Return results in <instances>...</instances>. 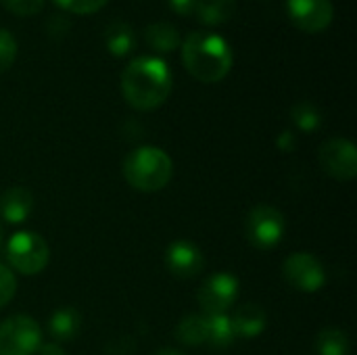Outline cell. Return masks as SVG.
Instances as JSON below:
<instances>
[{
    "instance_id": "1",
    "label": "cell",
    "mask_w": 357,
    "mask_h": 355,
    "mask_svg": "<svg viewBox=\"0 0 357 355\" xmlns=\"http://www.w3.org/2000/svg\"><path fill=\"white\" fill-rule=\"evenodd\" d=\"M172 71L157 56H138L121 73V94L130 107L153 111L161 107L172 92Z\"/></svg>"
},
{
    "instance_id": "2",
    "label": "cell",
    "mask_w": 357,
    "mask_h": 355,
    "mask_svg": "<svg viewBox=\"0 0 357 355\" xmlns=\"http://www.w3.org/2000/svg\"><path fill=\"white\" fill-rule=\"evenodd\" d=\"M182 63L195 80L215 84L230 73L232 50L220 33L199 29L184 38Z\"/></svg>"
},
{
    "instance_id": "3",
    "label": "cell",
    "mask_w": 357,
    "mask_h": 355,
    "mask_svg": "<svg viewBox=\"0 0 357 355\" xmlns=\"http://www.w3.org/2000/svg\"><path fill=\"white\" fill-rule=\"evenodd\" d=\"M123 178L140 192H157L165 188L174 176L169 155L157 146H138L123 159Z\"/></svg>"
},
{
    "instance_id": "4",
    "label": "cell",
    "mask_w": 357,
    "mask_h": 355,
    "mask_svg": "<svg viewBox=\"0 0 357 355\" xmlns=\"http://www.w3.org/2000/svg\"><path fill=\"white\" fill-rule=\"evenodd\" d=\"M48 245L36 232H15L6 243V259L10 268L25 276L40 274L48 266Z\"/></svg>"
},
{
    "instance_id": "5",
    "label": "cell",
    "mask_w": 357,
    "mask_h": 355,
    "mask_svg": "<svg viewBox=\"0 0 357 355\" xmlns=\"http://www.w3.org/2000/svg\"><path fill=\"white\" fill-rule=\"evenodd\" d=\"M287 232L284 216L272 205H257L249 211L245 222L247 241L261 251H270L280 245Z\"/></svg>"
},
{
    "instance_id": "6",
    "label": "cell",
    "mask_w": 357,
    "mask_h": 355,
    "mask_svg": "<svg viewBox=\"0 0 357 355\" xmlns=\"http://www.w3.org/2000/svg\"><path fill=\"white\" fill-rule=\"evenodd\" d=\"M42 345V331L31 316H10L0 322V355H33Z\"/></svg>"
},
{
    "instance_id": "7",
    "label": "cell",
    "mask_w": 357,
    "mask_h": 355,
    "mask_svg": "<svg viewBox=\"0 0 357 355\" xmlns=\"http://www.w3.org/2000/svg\"><path fill=\"white\" fill-rule=\"evenodd\" d=\"M282 276L295 291H301V293H316L326 282L324 266L320 264L318 257L305 251H297L284 259Z\"/></svg>"
},
{
    "instance_id": "8",
    "label": "cell",
    "mask_w": 357,
    "mask_h": 355,
    "mask_svg": "<svg viewBox=\"0 0 357 355\" xmlns=\"http://www.w3.org/2000/svg\"><path fill=\"white\" fill-rule=\"evenodd\" d=\"M318 161L335 180L349 182L357 176V149L347 138H331L318 151Z\"/></svg>"
},
{
    "instance_id": "9",
    "label": "cell",
    "mask_w": 357,
    "mask_h": 355,
    "mask_svg": "<svg viewBox=\"0 0 357 355\" xmlns=\"http://www.w3.org/2000/svg\"><path fill=\"white\" fill-rule=\"evenodd\" d=\"M236 297H238V280L228 272L209 276L197 293L199 308L203 310L205 316L226 314L234 305Z\"/></svg>"
},
{
    "instance_id": "10",
    "label": "cell",
    "mask_w": 357,
    "mask_h": 355,
    "mask_svg": "<svg viewBox=\"0 0 357 355\" xmlns=\"http://www.w3.org/2000/svg\"><path fill=\"white\" fill-rule=\"evenodd\" d=\"M291 21L307 33L324 31L335 15L331 0H287Z\"/></svg>"
},
{
    "instance_id": "11",
    "label": "cell",
    "mask_w": 357,
    "mask_h": 355,
    "mask_svg": "<svg viewBox=\"0 0 357 355\" xmlns=\"http://www.w3.org/2000/svg\"><path fill=\"white\" fill-rule=\"evenodd\" d=\"M165 266L172 276L188 280L203 272L205 257L203 251L190 241H174L165 251Z\"/></svg>"
},
{
    "instance_id": "12",
    "label": "cell",
    "mask_w": 357,
    "mask_h": 355,
    "mask_svg": "<svg viewBox=\"0 0 357 355\" xmlns=\"http://www.w3.org/2000/svg\"><path fill=\"white\" fill-rule=\"evenodd\" d=\"M33 209V197L23 186H13L0 195V218L8 224H23Z\"/></svg>"
},
{
    "instance_id": "13",
    "label": "cell",
    "mask_w": 357,
    "mask_h": 355,
    "mask_svg": "<svg viewBox=\"0 0 357 355\" xmlns=\"http://www.w3.org/2000/svg\"><path fill=\"white\" fill-rule=\"evenodd\" d=\"M232 320V328H234V337H241V339H255L259 337L266 326H268V316L266 312L255 305V303H245L241 305L234 316L230 318Z\"/></svg>"
},
{
    "instance_id": "14",
    "label": "cell",
    "mask_w": 357,
    "mask_h": 355,
    "mask_svg": "<svg viewBox=\"0 0 357 355\" xmlns=\"http://www.w3.org/2000/svg\"><path fill=\"white\" fill-rule=\"evenodd\" d=\"M48 328L54 341H71L77 337L82 328V316L77 310H71V308L59 310L50 316Z\"/></svg>"
},
{
    "instance_id": "15",
    "label": "cell",
    "mask_w": 357,
    "mask_h": 355,
    "mask_svg": "<svg viewBox=\"0 0 357 355\" xmlns=\"http://www.w3.org/2000/svg\"><path fill=\"white\" fill-rule=\"evenodd\" d=\"M236 10V0H197L195 15L201 23L220 25L226 23Z\"/></svg>"
},
{
    "instance_id": "16",
    "label": "cell",
    "mask_w": 357,
    "mask_h": 355,
    "mask_svg": "<svg viewBox=\"0 0 357 355\" xmlns=\"http://www.w3.org/2000/svg\"><path fill=\"white\" fill-rule=\"evenodd\" d=\"M144 40L157 52H172L182 44L178 29L169 23H151L144 29Z\"/></svg>"
},
{
    "instance_id": "17",
    "label": "cell",
    "mask_w": 357,
    "mask_h": 355,
    "mask_svg": "<svg viewBox=\"0 0 357 355\" xmlns=\"http://www.w3.org/2000/svg\"><path fill=\"white\" fill-rule=\"evenodd\" d=\"M205 316V314H203ZM207 322V343L215 349H226L234 343V328L232 320L228 314H215V316H205Z\"/></svg>"
},
{
    "instance_id": "18",
    "label": "cell",
    "mask_w": 357,
    "mask_h": 355,
    "mask_svg": "<svg viewBox=\"0 0 357 355\" xmlns=\"http://www.w3.org/2000/svg\"><path fill=\"white\" fill-rule=\"evenodd\" d=\"M176 339L184 345H203L207 343V322L205 316H184L176 326Z\"/></svg>"
},
{
    "instance_id": "19",
    "label": "cell",
    "mask_w": 357,
    "mask_h": 355,
    "mask_svg": "<svg viewBox=\"0 0 357 355\" xmlns=\"http://www.w3.org/2000/svg\"><path fill=\"white\" fill-rule=\"evenodd\" d=\"M349 337L339 328H326L316 339V352L320 355H349Z\"/></svg>"
},
{
    "instance_id": "20",
    "label": "cell",
    "mask_w": 357,
    "mask_h": 355,
    "mask_svg": "<svg viewBox=\"0 0 357 355\" xmlns=\"http://www.w3.org/2000/svg\"><path fill=\"white\" fill-rule=\"evenodd\" d=\"M107 48L115 56H126L134 48V31L128 23H115L107 31Z\"/></svg>"
},
{
    "instance_id": "21",
    "label": "cell",
    "mask_w": 357,
    "mask_h": 355,
    "mask_svg": "<svg viewBox=\"0 0 357 355\" xmlns=\"http://www.w3.org/2000/svg\"><path fill=\"white\" fill-rule=\"evenodd\" d=\"M291 117H293V123L303 132H314L322 123V115L312 103H297L291 109Z\"/></svg>"
},
{
    "instance_id": "22",
    "label": "cell",
    "mask_w": 357,
    "mask_h": 355,
    "mask_svg": "<svg viewBox=\"0 0 357 355\" xmlns=\"http://www.w3.org/2000/svg\"><path fill=\"white\" fill-rule=\"evenodd\" d=\"M17 59V40L10 31L0 29V73L10 69Z\"/></svg>"
},
{
    "instance_id": "23",
    "label": "cell",
    "mask_w": 357,
    "mask_h": 355,
    "mask_svg": "<svg viewBox=\"0 0 357 355\" xmlns=\"http://www.w3.org/2000/svg\"><path fill=\"white\" fill-rule=\"evenodd\" d=\"M61 8L75 13V15H90L100 10L109 0H54Z\"/></svg>"
},
{
    "instance_id": "24",
    "label": "cell",
    "mask_w": 357,
    "mask_h": 355,
    "mask_svg": "<svg viewBox=\"0 0 357 355\" xmlns=\"http://www.w3.org/2000/svg\"><path fill=\"white\" fill-rule=\"evenodd\" d=\"M0 4L10 10L13 15H19V17H29V15H36L42 10L44 6V0H0Z\"/></svg>"
},
{
    "instance_id": "25",
    "label": "cell",
    "mask_w": 357,
    "mask_h": 355,
    "mask_svg": "<svg viewBox=\"0 0 357 355\" xmlns=\"http://www.w3.org/2000/svg\"><path fill=\"white\" fill-rule=\"evenodd\" d=\"M15 291H17V280H15V274L0 264V310L10 303V299L15 297Z\"/></svg>"
},
{
    "instance_id": "26",
    "label": "cell",
    "mask_w": 357,
    "mask_h": 355,
    "mask_svg": "<svg viewBox=\"0 0 357 355\" xmlns=\"http://www.w3.org/2000/svg\"><path fill=\"white\" fill-rule=\"evenodd\" d=\"M169 6L178 13V15H192L195 13V6H197V0H169Z\"/></svg>"
},
{
    "instance_id": "27",
    "label": "cell",
    "mask_w": 357,
    "mask_h": 355,
    "mask_svg": "<svg viewBox=\"0 0 357 355\" xmlns=\"http://www.w3.org/2000/svg\"><path fill=\"white\" fill-rule=\"evenodd\" d=\"M295 134L291 132V130H284L282 134H280V138H278V146L282 149V151H291V149H295Z\"/></svg>"
},
{
    "instance_id": "28",
    "label": "cell",
    "mask_w": 357,
    "mask_h": 355,
    "mask_svg": "<svg viewBox=\"0 0 357 355\" xmlns=\"http://www.w3.org/2000/svg\"><path fill=\"white\" fill-rule=\"evenodd\" d=\"M38 355H65L63 347L54 341V343H42L40 349H38Z\"/></svg>"
},
{
    "instance_id": "29",
    "label": "cell",
    "mask_w": 357,
    "mask_h": 355,
    "mask_svg": "<svg viewBox=\"0 0 357 355\" xmlns=\"http://www.w3.org/2000/svg\"><path fill=\"white\" fill-rule=\"evenodd\" d=\"M155 355H184V354H180V352H176V349H169V347H165V349L157 352Z\"/></svg>"
},
{
    "instance_id": "30",
    "label": "cell",
    "mask_w": 357,
    "mask_h": 355,
    "mask_svg": "<svg viewBox=\"0 0 357 355\" xmlns=\"http://www.w3.org/2000/svg\"><path fill=\"white\" fill-rule=\"evenodd\" d=\"M0 245H2V230H0Z\"/></svg>"
}]
</instances>
